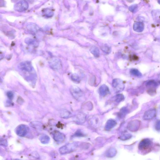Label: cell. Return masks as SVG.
Instances as JSON below:
<instances>
[{"instance_id": "obj_1", "label": "cell", "mask_w": 160, "mask_h": 160, "mask_svg": "<svg viewBox=\"0 0 160 160\" xmlns=\"http://www.w3.org/2000/svg\"><path fill=\"white\" fill-rule=\"evenodd\" d=\"M78 145L76 143L68 144L61 147L59 149V152L62 154L72 152L76 149Z\"/></svg>"}, {"instance_id": "obj_2", "label": "cell", "mask_w": 160, "mask_h": 160, "mask_svg": "<svg viewBox=\"0 0 160 160\" xmlns=\"http://www.w3.org/2000/svg\"><path fill=\"white\" fill-rule=\"evenodd\" d=\"M153 143L149 139H145L141 141L139 145V150L142 152H147L152 148Z\"/></svg>"}, {"instance_id": "obj_3", "label": "cell", "mask_w": 160, "mask_h": 160, "mask_svg": "<svg viewBox=\"0 0 160 160\" xmlns=\"http://www.w3.org/2000/svg\"><path fill=\"white\" fill-rule=\"evenodd\" d=\"M29 7V4L25 1H21L17 3L14 6V8L16 11L19 12L25 11Z\"/></svg>"}, {"instance_id": "obj_4", "label": "cell", "mask_w": 160, "mask_h": 160, "mask_svg": "<svg viewBox=\"0 0 160 160\" xmlns=\"http://www.w3.org/2000/svg\"><path fill=\"white\" fill-rule=\"evenodd\" d=\"M29 131L28 127L24 125H21L17 127L16 132L17 134L21 137H23L26 135Z\"/></svg>"}, {"instance_id": "obj_5", "label": "cell", "mask_w": 160, "mask_h": 160, "mask_svg": "<svg viewBox=\"0 0 160 160\" xmlns=\"http://www.w3.org/2000/svg\"><path fill=\"white\" fill-rule=\"evenodd\" d=\"M70 92L72 95L76 99H79L83 95V93L81 89L78 87L74 86L70 88Z\"/></svg>"}, {"instance_id": "obj_6", "label": "cell", "mask_w": 160, "mask_h": 160, "mask_svg": "<svg viewBox=\"0 0 160 160\" xmlns=\"http://www.w3.org/2000/svg\"><path fill=\"white\" fill-rule=\"evenodd\" d=\"M140 125V121L137 120L131 121L128 124L127 128L130 130L135 132L137 131Z\"/></svg>"}, {"instance_id": "obj_7", "label": "cell", "mask_w": 160, "mask_h": 160, "mask_svg": "<svg viewBox=\"0 0 160 160\" xmlns=\"http://www.w3.org/2000/svg\"><path fill=\"white\" fill-rule=\"evenodd\" d=\"M49 63L51 68L55 70H58L61 67L60 61L57 58L51 59L50 60Z\"/></svg>"}, {"instance_id": "obj_8", "label": "cell", "mask_w": 160, "mask_h": 160, "mask_svg": "<svg viewBox=\"0 0 160 160\" xmlns=\"http://www.w3.org/2000/svg\"><path fill=\"white\" fill-rule=\"evenodd\" d=\"M112 84L113 87L117 91H120L124 89V86L123 82L119 79H114Z\"/></svg>"}, {"instance_id": "obj_9", "label": "cell", "mask_w": 160, "mask_h": 160, "mask_svg": "<svg viewBox=\"0 0 160 160\" xmlns=\"http://www.w3.org/2000/svg\"><path fill=\"white\" fill-rule=\"evenodd\" d=\"M156 111L154 109H150L146 111L143 115V119L145 120H152L156 116Z\"/></svg>"}, {"instance_id": "obj_10", "label": "cell", "mask_w": 160, "mask_h": 160, "mask_svg": "<svg viewBox=\"0 0 160 160\" xmlns=\"http://www.w3.org/2000/svg\"><path fill=\"white\" fill-rule=\"evenodd\" d=\"M148 87V93L151 95H153L156 91V87L157 84L154 81H150L147 84Z\"/></svg>"}, {"instance_id": "obj_11", "label": "cell", "mask_w": 160, "mask_h": 160, "mask_svg": "<svg viewBox=\"0 0 160 160\" xmlns=\"http://www.w3.org/2000/svg\"><path fill=\"white\" fill-rule=\"evenodd\" d=\"M19 68L23 70L30 72L32 70V67L30 62H23L20 63Z\"/></svg>"}, {"instance_id": "obj_12", "label": "cell", "mask_w": 160, "mask_h": 160, "mask_svg": "<svg viewBox=\"0 0 160 160\" xmlns=\"http://www.w3.org/2000/svg\"><path fill=\"white\" fill-rule=\"evenodd\" d=\"M54 139L56 142H63L65 139V136L63 133L58 131H55L53 134Z\"/></svg>"}, {"instance_id": "obj_13", "label": "cell", "mask_w": 160, "mask_h": 160, "mask_svg": "<svg viewBox=\"0 0 160 160\" xmlns=\"http://www.w3.org/2000/svg\"><path fill=\"white\" fill-rule=\"evenodd\" d=\"M99 91L101 95L103 96H105L109 93V89L108 87L105 85H103L99 89Z\"/></svg>"}, {"instance_id": "obj_14", "label": "cell", "mask_w": 160, "mask_h": 160, "mask_svg": "<svg viewBox=\"0 0 160 160\" xmlns=\"http://www.w3.org/2000/svg\"><path fill=\"white\" fill-rule=\"evenodd\" d=\"M117 124L116 122L114 120L110 119L106 122L105 129L106 130H109L113 128Z\"/></svg>"}, {"instance_id": "obj_15", "label": "cell", "mask_w": 160, "mask_h": 160, "mask_svg": "<svg viewBox=\"0 0 160 160\" xmlns=\"http://www.w3.org/2000/svg\"><path fill=\"white\" fill-rule=\"evenodd\" d=\"M117 154L116 150L114 148H111L108 149L105 153L107 157L112 158L115 157Z\"/></svg>"}, {"instance_id": "obj_16", "label": "cell", "mask_w": 160, "mask_h": 160, "mask_svg": "<svg viewBox=\"0 0 160 160\" xmlns=\"http://www.w3.org/2000/svg\"><path fill=\"white\" fill-rule=\"evenodd\" d=\"M91 53L96 57H98L100 55V51L96 46H93L90 49Z\"/></svg>"}, {"instance_id": "obj_17", "label": "cell", "mask_w": 160, "mask_h": 160, "mask_svg": "<svg viewBox=\"0 0 160 160\" xmlns=\"http://www.w3.org/2000/svg\"><path fill=\"white\" fill-rule=\"evenodd\" d=\"M25 43L29 45H33L35 46H37L38 42L30 38H27L25 40Z\"/></svg>"}, {"instance_id": "obj_18", "label": "cell", "mask_w": 160, "mask_h": 160, "mask_svg": "<svg viewBox=\"0 0 160 160\" xmlns=\"http://www.w3.org/2000/svg\"><path fill=\"white\" fill-rule=\"evenodd\" d=\"M27 28L30 31H36L39 29V28L37 26L33 23L32 24L30 23V25H28Z\"/></svg>"}, {"instance_id": "obj_19", "label": "cell", "mask_w": 160, "mask_h": 160, "mask_svg": "<svg viewBox=\"0 0 160 160\" xmlns=\"http://www.w3.org/2000/svg\"><path fill=\"white\" fill-rule=\"evenodd\" d=\"M40 141L42 143H48L50 141V138L48 136L45 135L42 136L40 138Z\"/></svg>"}, {"instance_id": "obj_20", "label": "cell", "mask_w": 160, "mask_h": 160, "mask_svg": "<svg viewBox=\"0 0 160 160\" xmlns=\"http://www.w3.org/2000/svg\"><path fill=\"white\" fill-rule=\"evenodd\" d=\"M124 96L121 94H118L115 97V100L117 102H120L124 100Z\"/></svg>"}, {"instance_id": "obj_21", "label": "cell", "mask_w": 160, "mask_h": 160, "mask_svg": "<svg viewBox=\"0 0 160 160\" xmlns=\"http://www.w3.org/2000/svg\"><path fill=\"white\" fill-rule=\"evenodd\" d=\"M102 50L106 54H109L110 51V48L107 45H103L101 48Z\"/></svg>"}, {"instance_id": "obj_22", "label": "cell", "mask_w": 160, "mask_h": 160, "mask_svg": "<svg viewBox=\"0 0 160 160\" xmlns=\"http://www.w3.org/2000/svg\"><path fill=\"white\" fill-rule=\"evenodd\" d=\"M132 136L130 134H126L122 135L120 138L122 140H125L129 139Z\"/></svg>"}, {"instance_id": "obj_23", "label": "cell", "mask_w": 160, "mask_h": 160, "mask_svg": "<svg viewBox=\"0 0 160 160\" xmlns=\"http://www.w3.org/2000/svg\"><path fill=\"white\" fill-rule=\"evenodd\" d=\"M69 113L67 111L64 110L61 113V116L63 118H66L69 115Z\"/></svg>"}, {"instance_id": "obj_24", "label": "cell", "mask_w": 160, "mask_h": 160, "mask_svg": "<svg viewBox=\"0 0 160 160\" xmlns=\"http://www.w3.org/2000/svg\"><path fill=\"white\" fill-rule=\"evenodd\" d=\"M72 79L74 81L79 82L80 81V79L78 76L76 74H73L72 77Z\"/></svg>"}, {"instance_id": "obj_25", "label": "cell", "mask_w": 160, "mask_h": 160, "mask_svg": "<svg viewBox=\"0 0 160 160\" xmlns=\"http://www.w3.org/2000/svg\"><path fill=\"white\" fill-rule=\"evenodd\" d=\"M131 72L132 74L134 75L135 76L139 77L141 76V74H140V73L137 71V70H131Z\"/></svg>"}, {"instance_id": "obj_26", "label": "cell", "mask_w": 160, "mask_h": 160, "mask_svg": "<svg viewBox=\"0 0 160 160\" xmlns=\"http://www.w3.org/2000/svg\"><path fill=\"white\" fill-rule=\"evenodd\" d=\"M155 128L157 131H160V120H158L156 122L155 124Z\"/></svg>"}, {"instance_id": "obj_27", "label": "cell", "mask_w": 160, "mask_h": 160, "mask_svg": "<svg viewBox=\"0 0 160 160\" xmlns=\"http://www.w3.org/2000/svg\"><path fill=\"white\" fill-rule=\"evenodd\" d=\"M7 96L9 99L12 100L13 97V94L12 91H9L7 92Z\"/></svg>"}, {"instance_id": "obj_28", "label": "cell", "mask_w": 160, "mask_h": 160, "mask_svg": "<svg viewBox=\"0 0 160 160\" xmlns=\"http://www.w3.org/2000/svg\"><path fill=\"white\" fill-rule=\"evenodd\" d=\"M75 135L77 136H78V137H79V136H83L84 135L81 132H79L76 133V134H75Z\"/></svg>"}]
</instances>
